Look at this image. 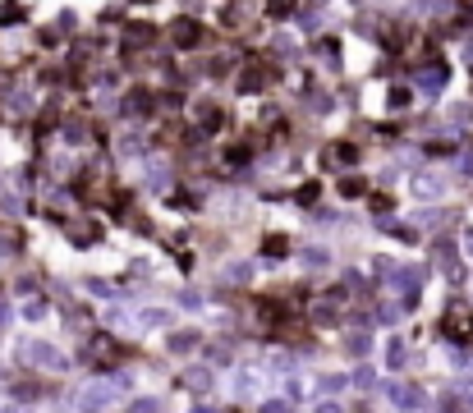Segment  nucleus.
Masks as SVG:
<instances>
[{
	"label": "nucleus",
	"instance_id": "9d476101",
	"mask_svg": "<svg viewBox=\"0 0 473 413\" xmlns=\"http://www.w3.org/2000/svg\"><path fill=\"white\" fill-rule=\"evenodd\" d=\"M184 386H188L193 395L211 391V368H188V372H184Z\"/></svg>",
	"mask_w": 473,
	"mask_h": 413
},
{
	"label": "nucleus",
	"instance_id": "f8f14e48",
	"mask_svg": "<svg viewBox=\"0 0 473 413\" xmlns=\"http://www.w3.org/2000/svg\"><path fill=\"white\" fill-rule=\"evenodd\" d=\"M28 354H33L37 363H46V368H65V359H60V354H55L51 345H33V349H28Z\"/></svg>",
	"mask_w": 473,
	"mask_h": 413
},
{
	"label": "nucleus",
	"instance_id": "f257e3e1",
	"mask_svg": "<svg viewBox=\"0 0 473 413\" xmlns=\"http://www.w3.org/2000/svg\"><path fill=\"white\" fill-rule=\"evenodd\" d=\"M253 14H257V5H253V0H230V5H220V23H225L230 33L248 28V23H253Z\"/></svg>",
	"mask_w": 473,
	"mask_h": 413
},
{
	"label": "nucleus",
	"instance_id": "7ed1b4c3",
	"mask_svg": "<svg viewBox=\"0 0 473 413\" xmlns=\"http://www.w3.org/2000/svg\"><path fill=\"white\" fill-rule=\"evenodd\" d=\"M170 37H175V46H179V51H193V46L202 42V23H198V19H175Z\"/></svg>",
	"mask_w": 473,
	"mask_h": 413
},
{
	"label": "nucleus",
	"instance_id": "1a4fd4ad",
	"mask_svg": "<svg viewBox=\"0 0 473 413\" xmlns=\"http://www.w3.org/2000/svg\"><path fill=\"white\" fill-rule=\"evenodd\" d=\"M193 115H198V124H202V133H216L220 124H225V115H220V106H207V101H202L198 110H193Z\"/></svg>",
	"mask_w": 473,
	"mask_h": 413
},
{
	"label": "nucleus",
	"instance_id": "423d86ee",
	"mask_svg": "<svg viewBox=\"0 0 473 413\" xmlns=\"http://www.w3.org/2000/svg\"><path fill=\"white\" fill-rule=\"evenodd\" d=\"M152 37H156L152 23H129L124 28V51H143V46H152Z\"/></svg>",
	"mask_w": 473,
	"mask_h": 413
},
{
	"label": "nucleus",
	"instance_id": "2eb2a0df",
	"mask_svg": "<svg viewBox=\"0 0 473 413\" xmlns=\"http://www.w3.org/2000/svg\"><path fill=\"white\" fill-rule=\"evenodd\" d=\"M69 234H74V239H97V234H101V230L97 225H92V220H74V225H69Z\"/></svg>",
	"mask_w": 473,
	"mask_h": 413
},
{
	"label": "nucleus",
	"instance_id": "f03ea898",
	"mask_svg": "<svg viewBox=\"0 0 473 413\" xmlns=\"http://www.w3.org/2000/svg\"><path fill=\"white\" fill-rule=\"evenodd\" d=\"M409 197H419V202H432V197H441V179H437L432 170L409 174Z\"/></svg>",
	"mask_w": 473,
	"mask_h": 413
},
{
	"label": "nucleus",
	"instance_id": "39448f33",
	"mask_svg": "<svg viewBox=\"0 0 473 413\" xmlns=\"http://www.w3.org/2000/svg\"><path fill=\"white\" fill-rule=\"evenodd\" d=\"M441 331H446L451 340H469V331H473V317L464 313V308H451V313H446V322H441Z\"/></svg>",
	"mask_w": 473,
	"mask_h": 413
},
{
	"label": "nucleus",
	"instance_id": "4468645a",
	"mask_svg": "<svg viewBox=\"0 0 473 413\" xmlns=\"http://www.w3.org/2000/svg\"><path fill=\"white\" fill-rule=\"evenodd\" d=\"M46 386H37V381H23V386H14V400H42Z\"/></svg>",
	"mask_w": 473,
	"mask_h": 413
},
{
	"label": "nucleus",
	"instance_id": "a211bd4d",
	"mask_svg": "<svg viewBox=\"0 0 473 413\" xmlns=\"http://www.w3.org/2000/svg\"><path fill=\"white\" fill-rule=\"evenodd\" d=\"M340 193L345 197H359V193H363V179H359V174H345V179H340Z\"/></svg>",
	"mask_w": 473,
	"mask_h": 413
},
{
	"label": "nucleus",
	"instance_id": "f3484780",
	"mask_svg": "<svg viewBox=\"0 0 473 413\" xmlns=\"http://www.w3.org/2000/svg\"><path fill=\"white\" fill-rule=\"evenodd\" d=\"M294 5H299V0H266V14H271V19H285Z\"/></svg>",
	"mask_w": 473,
	"mask_h": 413
},
{
	"label": "nucleus",
	"instance_id": "20e7f679",
	"mask_svg": "<svg viewBox=\"0 0 473 413\" xmlns=\"http://www.w3.org/2000/svg\"><path fill=\"white\" fill-rule=\"evenodd\" d=\"M271 65H262V60H253V65L243 69V78H239V92H262L266 83H271Z\"/></svg>",
	"mask_w": 473,
	"mask_h": 413
},
{
	"label": "nucleus",
	"instance_id": "9b49d317",
	"mask_svg": "<svg viewBox=\"0 0 473 413\" xmlns=\"http://www.w3.org/2000/svg\"><path fill=\"white\" fill-rule=\"evenodd\" d=\"M92 354H97V359H120V345H115V340H110V336H97V340H92Z\"/></svg>",
	"mask_w": 473,
	"mask_h": 413
},
{
	"label": "nucleus",
	"instance_id": "aec40b11",
	"mask_svg": "<svg viewBox=\"0 0 473 413\" xmlns=\"http://www.w3.org/2000/svg\"><path fill=\"white\" fill-rule=\"evenodd\" d=\"M0 23H19V5H0Z\"/></svg>",
	"mask_w": 473,
	"mask_h": 413
},
{
	"label": "nucleus",
	"instance_id": "6ab92c4d",
	"mask_svg": "<svg viewBox=\"0 0 473 413\" xmlns=\"http://www.w3.org/2000/svg\"><path fill=\"white\" fill-rule=\"evenodd\" d=\"M143 322H147V326H170V313H165V308H147Z\"/></svg>",
	"mask_w": 473,
	"mask_h": 413
},
{
	"label": "nucleus",
	"instance_id": "6e6552de",
	"mask_svg": "<svg viewBox=\"0 0 473 413\" xmlns=\"http://www.w3.org/2000/svg\"><path fill=\"white\" fill-rule=\"evenodd\" d=\"M152 92H143V87H133L129 97H124V110H129V115H152Z\"/></svg>",
	"mask_w": 473,
	"mask_h": 413
},
{
	"label": "nucleus",
	"instance_id": "ddd939ff",
	"mask_svg": "<svg viewBox=\"0 0 473 413\" xmlns=\"http://www.w3.org/2000/svg\"><path fill=\"white\" fill-rule=\"evenodd\" d=\"M354 156H359V152H354L350 142H336V147H326V161H331V165H340V161H354Z\"/></svg>",
	"mask_w": 473,
	"mask_h": 413
},
{
	"label": "nucleus",
	"instance_id": "0eeeda50",
	"mask_svg": "<svg viewBox=\"0 0 473 413\" xmlns=\"http://www.w3.org/2000/svg\"><path fill=\"white\" fill-rule=\"evenodd\" d=\"M313 317H317L322 326H331V322L340 317V299H336V290H331V294H322V299H317V308H313Z\"/></svg>",
	"mask_w": 473,
	"mask_h": 413
},
{
	"label": "nucleus",
	"instance_id": "412c9836",
	"mask_svg": "<svg viewBox=\"0 0 473 413\" xmlns=\"http://www.w3.org/2000/svg\"><path fill=\"white\" fill-rule=\"evenodd\" d=\"M391 106H396V110L409 106V92H405V87H396V92H391Z\"/></svg>",
	"mask_w": 473,
	"mask_h": 413
},
{
	"label": "nucleus",
	"instance_id": "dca6fc26",
	"mask_svg": "<svg viewBox=\"0 0 473 413\" xmlns=\"http://www.w3.org/2000/svg\"><path fill=\"white\" fill-rule=\"evenodd\" d=\"M262 253H266V257H285V253H290V243L280 239V234H271V239H262Z\"/></svg>",
	"mask_w": 473,
	"mask_h": 413
}]
</instances>
